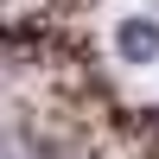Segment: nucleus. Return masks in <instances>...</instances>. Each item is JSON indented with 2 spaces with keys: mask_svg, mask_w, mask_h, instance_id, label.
<instances>
[{
  "mask_svg": "<svg viewBox=\"0 0 159 159\" xmlns=\"http://www.w3.org/2000/svg\"><path fill=\"white\" fill-rule=\"evenodd\" d=\"M121 57H134V64H153L159 57V25L153 19H121Z\"/></svg>",
  "mask_w": 159,
  "mask_h": 159,
  "instance_id": "nucleus-1",
  "label": "nucleus"
}]
</instances>
